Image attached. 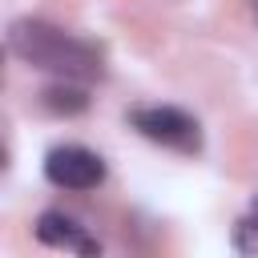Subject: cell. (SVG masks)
I'll list each match as a JSON object with an SVG mask.
<instances>
[{"label":"cell","mask_w":258,"mask_h":258,"mask_svg":"<svg viewBox=\"0 0 258 258\" xmlns=\"http://www.w3.org/2000/svg\"><path fill=\"white\" fill-rule=\"evenodd\" d=\"M8 48L24 64L56 73L60 81H93L105 73V56L97 44H89L56 24H44V20H16L8 28Z\"/></svg>","instance_id":"1"},{"label":"cell","mask_w":258,"mask_h":258,"mask_svg":"<svg viewBox=\"0 0 258 258\" xmlns=\"http://www.w3.org/2000/svg\"><path fill=\"white\" fill-rule=\"evenodd\" d=\"M133 129L157 145H169V149H181V153H194L202 145V129L189 113L173 109V105H149V109H133L129 113Z\"/></svg>","instance_id":"2"},{"label":"cell","mask_w":258,"mask_h":258,"mask_svg":"<svg viewBox=\"0 0 258 258\" xmlns=\"http://www.w3.org/2000/svg\"><path fill=\"white\" fill-rule=\"evenodd\" d=\"M44 177L60 189H93L105 181V161L85 145H56L44 157Z\"/></svg>","instance_id":"3"},{"label":"cell","mask_w":258,"mask_h":258,"mask_svg":"<svg viewBox=\"0 0 258 258\" xmlns=\"http://www.w3.org/2000/svg\"><path fill=\"white\" fill-rule=\"evenodd\" d=\"M36 238L44 242V246H56V250H73V254H101V242L97 238H89L85 234V226H77L73 218H64V214H40V222H36Z\"/></svg>","instance_id":"4"},{"label":"cell","mask_w":258,"mask_h":258,"mask_svg":"<svg viewBox=\"0 0 258 258\" xmlns=\"http://www.w3.org/2000/svg\"><path fill=\"white\" fill-rule=\"evenodd\" d=\"M44 105L52 113H81L89 105L85 89H73V85H56V89H44Z\"/></svg>","instance_id":"5"},{"label":"cell","mask_w":258,"mask_h":258,"mask_svg":"<svg viewBox=\"0 0 258 258\" xmlns=\"http://www.w3.org/2000/svg\"><path fill=\"white\" fill-rule=\"evenodd\" d=\"M254 20H258V0H254Z\"/></svg>","instance_id":"6"}]
</instances>
